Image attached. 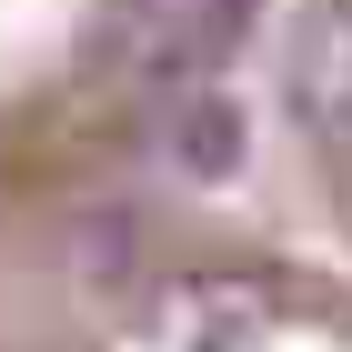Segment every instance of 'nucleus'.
<instances>
[{
    "label": "nucleus",
    "mask_w": 352,
    "mask_h": 352,
    "mask_svg": "<svg viewBox=\"0 0 352 352\" xmlns=\"http://www.w3.org/2000/svg\"><path fill=\"white\" fill-rule=\"evenodd\" d=\"M262 30V0H0V272L131 201Z\"/></svg>",
    "instance_id": "f257e3e1"
},
{
    "label": "nucleus",
    "mask_w": 352,
    "mask_h": 352,
    "mask_svg": "<svg viewBox=\"0 0 352 352\" xmlns=\"http://www.w3.org/2000/svg\"><path fill=\"white\" fill-rule=\"evenodd\" d=\"M0 352H352V272L232 232L91 221L0 272Z\"/></svg>",
    "instance_id": "f03ea898"
},
{
    "label": "nucleus",
    "mask_w": 352,
    "mask_h": 352,
    "mask_svg": "<svg viewBox=\"0 0 352 352\" xmlns=\"http://www.w3.org/2000/svg\"><path fill=\"white\" fill-rule=\"evenodd\" d=\"M272 131L322 232L352 252V0H292V21L272 30Z\"/></svg>",
    "instance_id": "7ed1b4c3"
}]
</instances>
